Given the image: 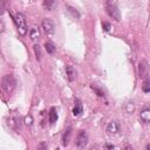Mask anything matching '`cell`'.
I'll list each match as a JSON object with an SVG mask.
<instances>
[{
  "label": "cell",
  "mask_w": 150,
  "mask_h": 150,
  "mask_svg": "<svg viewBox=\"0 0 150 150\" xmlns=\"http://www.w3.org/2000/svg\"><path fill=\"white\" fill-rule=\"evenodd\" d=\"M15 84H16V81L14 79V76L12 74H8V75H5L1 80V87H2V90L7 94H11L14 89H15Z\"/></svg>",
  "instance_id": "6da1fadb"
},
{
  "label": "cell",
  "mask_w": 150,
  "mask_h": 150,
  "mask_svg": "<svg viewBox=\"0 0 150 150\" xmlns=\"http://www.w3.org/2000/svg\"><path fill=\"white\" fill-rule=\"evenodd\" d=\"M14 21L16 23V27H18V32L20 35H26L27 33V25H26V19L23 16V14L21 13H16L15 16H14Z\"/></svg>",
  "instance_id": "7a4b0ae2"
},
{
  "label": "cell",
  "mask_w": 150,
  "mask_h": 150,
  "mask_svg": "<svg viewBox=\"0 0 150 150\" xmlns=\"http://www.w3.org/2000/svg\"><path fill=\"white\" fill-rule=\"evenodd\" d=\"M105 11L109 14V16H111L115 20H120L121 19V14H120V9L117 8V5L115 1H108L105 2Z\"/></svg>",
  "instance_id": "3957f363"
},
{
  "label": "cell",
  "mask_w": 150,
  "mask_h": 150,
  "mask_svg": "<svg viewBox=\"0 0 150 150\" xmlns=\"http://www.w3.org/2000/svg\"><path fill=\"white\" fill-rule=\"evenodd\" d=\"M75 142H76V146L77 148H80V149L84 148L87 145V143H88V134H87V131L86 130H80L77 136H76V141Z\"/></svg>",
  "instance_id": "277c9868"
},
{
  "label": "cell",
  "mask_w": 150,
  "mask_h": 150,
  "mask_svg": "<svg viewBox=\"0 0 150 150\" xmlns=\"http://www.w3.org/2000/svg\"><path fill=\"white\" fill-rule=\"evenodd\" d=\"M41 26H42V28H43V30H45V33L47 35L54 34L55 27H54V23H53V21L50 19H43L42 22H41Z\"/></svg>",
  "instance_id": "5b68a950"
},
{
  "label": "cell",
  "mask_w": 150,
  "mask_h": 150,
  "mask_svg": "<svg viewBox=\"0 0 150 150\" xmlns=\"http://www.w3.org/2000/svg\"><path fill=\"white\" fill-rule=\"evenodd\" d=\"M8 125L12 129H15V130L20 129V125H21V118H20V116H18L15 114L11 115L8 117Z\"/></svg>",
  "instance_id": "8992f818"
},
{
  "label": "cell",
  "mask_w": 150,
  "mask_h": 150,
  "mask_svg": "<svg viewBox=\"0 0 150 150\" xmlns=\"http://www.w3.org/2000/svg\"><path fill=\"white\" fill-rule=\"evenodd\" d=\"M146 71H148V62L145 60L139 61V63H138V76L144 77L146 75Z\"/></svg>",
  "instance_id": "52a82bcc"
},
{
  "label": "cell",
  "mask_w": 150,
  "mask_h": 150,
  "mask_svg": "<svg viewBox=\"0 0 150 150\" xmlns=\"http://www.w3.org/2000/svg\"><path fill=\"white\" fill-rule=\"evenodd\" d=\"M82 111H83L82 102H81L79 98H76V100H75L74 108H73V114H74V116H79V115H81V112H82Z\"/></svg>",
  "instance_id": "ba28073f"
},
{
  "label": "cell",
  "mask_w": 150,
  "mask_h": 150,
  "mask_svg": "<svg viewBox=\"0 0 150 150\" xmlns=\"http://www.w3.org/2000/svg\"><path fill=\"white\" fill-rule=\"evenodd\" d=\"M70 136H71V128L69 127V128L66 129V131H64L63 135H62V144H63L64 146H67V145L69 144Z\"/></svg>",
  "instance_id": "9c48e42d"
},
{
  "label": "cell",
  "mask_w": 150,
  "mask_h": 150,
  "mask_svg": "<svg viewBox=\"0 0 150 150\" xmlns=\"http://www.w3.org/2000/svg\"><path fill=\"white\" fill-rule=\"evenodd\" d=\"M66 73H67V76H68V80L69 81H74L75 77H76V71L75 69L71 67V66H67L66 67Z\"/></svg>",
  "instance_id": "30bf717a"
},
{
  "label": "cell",
  "mask_w": 150,
  "mask_h": 150,
  "mask_svg": "<svg viewBox=\"0 0 150 150\" xmlns=\"http://www.w3.org/2000/svg\"><path fill=\"white\" fill-rule=\"evenodd\" d=\"M29 36H30V40H33V41L39 40L40 39V30L36 27H32L29 30Z\"/></svg>",
  "instance_id": "8fae6325"
},
{
  "label": "cell",
  "mask_w": 150,
  "mask_h": 150,
  "mask_svg": "<svg viewBox=\"0 0 150 150\" xmlns=\"http://www.w3.org/2000/svg\"><path fill=\"white\" fill-rule=\"evenodd\" d=\"M48 117H49V122H50L52 124H53V123H55V122L57 121V112H56V109H55L54 107H52V108H50Z\"/></svg>",
  "instance_id": "7c38bea8"
},
{
  "label": "cell",
  "mask_w": 150,
  "mask_h": 150,
  "mask_svg": "<svg viewBox=\"0 0 150 150\" xmlns=\"http://www.w3.org/2000/svg\"><path fill=\"white\" fill-rule=\"evenodd\" d=\"M141 120L143 122H149L150 123V109H144L141 111V115H139Z\"/></svg>",
  "instance_id": "4fadbf2b"
},
{
  "label": "cell",
  "mask_w": 150,
  "mask_h": 150,
  "mask_svg": "<svg viewBox=\"0 0 150 150\" xmlns=\"http://www.w3.org/2000/svg\"><path fill=\"white\" fill-rule=\"evenodd\" d=\"M45 48H46V50H47L48 54H54L55 50H56V47H55V45L52 41H47L45 43Z\"/></svg>",
  "instance_id": "5bb4252c"
},
{
  "label": "cell",
  "mask_w": 150,
  "mask_h": 150,
  "mask_svg": "<svg viewBox=\"0 0 150 150\" xmlns=\"http://www.w3.org/2000/svg\"><path fill=\"white\" fill-rule=\"evenodd\" d=\"M107 131L110 132V134H115L118 131V124L116 122H110L108 125H107Z\"/></svg>",
  "instance_id": "9a60e30c"
},
{
  "label": "cell",
  "mask_w": 150,
  "mask_h": 150,
  "mask_svg": "<svg viewBox=\"0 0 150 150\" xmlns=\"http://www.w3.org/2000/svg\"><path fill=\"white\" fill-rule=\"evenodd\" d=\"M33 49H34V54H35L36 60H40V59H41V56H42L41 47H40L39 45H34V46H33Z\"/></svg>",
  "instance_id": "2e32d148"
},
{
  "label": "cell",
  "mask_w": 150,
  "mask_h": 150,
  "mask_svg": "<svg viewBox=\"0 0 150 150\" xmlns=\"http://www.w3.org/2000/svg\"><path fill=\"white\" fill-rule=\"evenodd\" d=\"M91 89H93V90H94V91H95V93H96L98 96L104 97V95H105V94H104V91H103L101 88H98L96 84H91Z\"/></svg>",
  "instance_id": "e0dca14e"
},
{
  "label": "cell",
  "mask_w": 150,
  "mask_h": 150,
  "mask_svg": "<svg viewBox=\"0 0 150 150\" xmlns=\"http://www.w3.org/2000/svg\"><path fill=\"white\" fill-rule=\"evenodd\" d=\"M142 90H143L144 93H149V91H150V82H149L148 80H145V81L143 82V84H142Z\"/></svg>",
  "instance_id": "ac0fdd59"
},
{
  "label": "cell",
  "mask_w": 150,
  "mask_h": 150,
  "mask_svg": "<svg viewBox=\"0 0 150 150\" xmlns=\"http://www.w3.org/2000/svg\"><path fill=\"white\" fill-rule=\"evenodd\" d=\"M43 6H45L48 11H50V9L55 6V1H43Z\"/></svg>",
  "instance_id": "d6986e66"
},
{
  "label": "cell",
  "mask_w": 150,
  "mask_h": 150,
  "mask_svg": "<svg viewBox=\"0 0 150 150\" xmlns=\"http://www.w3.org/2000/svg\"><path fill=\"white\" fill-rule=\"evenodd\" d=\"M25 124L26 125H28V127H30L32 124H33V117H32V115H27L26 117H25Z\"/></svg>",
  "instance_id": "ffe728a7"
},
{
  "label": "cell",
  "mask_w": 150,
  "mask_h": 150,
  "mask_svg": "<svg viewBox=\"0 0 150 150\" xmlns=\"http://www.w3.org/2000/svg\"><path fill=\"white\" fill-rule=\"evenodd\" d=\"M68 8H69V12L75 16V18H80V14H79V12L76 11V8H74V7H70V6H68Z\"/></svg>",
  "instance_id": "44dd1931"
},
{
  "label": "cell",
  "mask_w": 150,
  "mask_h": 150,
  "mask_svg": "<svg viewBox=\"0 0 150 150\" xmlns=\"http://www.w3.org/2000/svg\"><path fill=\"white\" fill-rule=\"evenodd\" d=\"M36 150H47V143H46V142H41V143H39Z\"/></svg>",
  "instance_id": "7402d4cb"
},
{
  "label": "cell",
  "mask_w": 150,
  "mask_h": 150,
  "mask_svg": "<svg viewBox=\"0 0 150 150\" xmlns=\"http://www.w3.org/2000/svg\"><path fill=\"white\" fill-rule=\"evenodd\" d=\"M102 27H103L105 30H109V29H110V23L104 21V22H102Z\"/></svg>",
  "instance_id": "603a6c76"
},
{
  "label": "cell",
  "mask_w": 150,
  "mask_h": 150,
  "mask_svg": "<svg viewBox=\"0 0 150 150\" xmlns=\"http://www.w3.org/2000/svg\"><path fill=\"white\" fill-rule=\"evenodd\" d=\"M124 150H134V148L131 145H125L124 146Z\"/></svg>",
  "instance_id": "cb8c5ba5"
},
{
  "label": "cell",
  "mask_w": 150,
  "mask_h": 150,
  "mask_svg": "<svg viewBox=\"0 0 150 150\" xmlns=\"http://www.w3.org/2000/svg\"><path fill=\"white\" fill-rule=\"evenodd\" d=\"M145 150H150V143H149V144H146V146H145Z\"/></svg>",
  "instance_id": "d4e9b609"
},
{
  "label": "cell",
  "mask_w": 150,
  "mask_h": 150,
  "mask_svg": "<svg viewBox=\"0 0 150 150\" xmlns=\"http://www.w3.org/2000/svg\"><path fill=\"white\" fill-rule=\"evenodd\" d=\"M114 149V146H111V145H108V150H112Z\"/></svg>",
  "instance_id": "484cf974"
},
{
  "label": "cell",
  "mask_w": 150,
  "mask_h": 150,
  "mask_svg": "<svg viewBox=\"0 0 150 150\" xmlns=\"http://www.w3.org/2000/svg\"><path fill=\"white\" fill-rule=\"evenodd\" d=\"M90 150H96V148H93V149H90Z\"/></svg>",
  "instance_id": "4316f807"
},
{
  "label": "cell",
  "mask_w": 150,
  "mask_h": 150,
  "mask_svg": "<svg viewBox=\"0 0 150 150\" xmlns=\"http://www.w3.org/2000/svg\"><path fill=\"white\" fill-rule=\"evenodd\" d=\"M55 150H60V149H59V148H56V149H55Z\"/></svg>",
  "instance_id": "83f0119b"
}]
</instances>
